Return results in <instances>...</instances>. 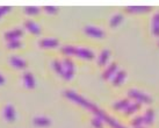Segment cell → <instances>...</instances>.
Masks as SVG:
<instances>
[{
  "mask_svg": "<svg viewBox=\"0 0 159 128\" xmlns=\"http://www.w3.org/2000/svg\"><path fill=\"white\" fill-rule=\"evenodd\" d=\"M131 124H133V126L135 128L139 127V126L143 124V116H136V118H135V119L131 121Z\"/></svg>",
  "mask_w": 159,
  "mask_h": 128,
  "instance_id": "cell-27",
  "label": "cell"
},
{
  "mask_svg": "<svg viewBox=\"0 0 159 128\" xmlns=\"http://www.w3.org/2000/svg\"><path fill=\"white\" fill-rule=\"evenodd\" d=\"M21 41H11V42H7V48L8 49H12V50H15V49H19L21 48Z\"/></svg>",
  "mask_w": 159,
  "mask_h": 128,
  "instance_id": "cell-24",
  "label": "cell"
},
{
  "mask_svg": "<svg viewBox=\"0 0 159 128\" xmlns=\"http://www.w3.org/2000/svg\"><path fill=\"white\" fill-rule=\"evenodd\" d=\"M23 33L20 28H15V29H12V31H8L5 33V40L7 42H11V41H19L21 37H22Z\"/></svg>",
  "mask_w": 159,
  "mask_h": 128,
  "instance_id": "cell-5",
  "label": "cell"
},
{
  "mask_svg": "<svg viewBox=\"0 0 159 128\" xmlns=\"http://www.w3.org/2000/svg\"><path fill=\"white\" fill-rule=\"evenodd\" d=\"M52 68H53V70L56 71L58 75L62 76V73H63L62 61H58V59H53V61H52Z\"/></svg>",
  "mask_w": 159,
  "mask_h": 128,
  "instance_id": "cell-22",
  "label": "cell"
},
{
  "mask_svg": "<svg viewBox=\"0 0 159 128\" xmlns=\"http://www.w3.org/2000/svg\"><path fill=\"white\" fill-rule=\"evenodd\" d=\"M128 96L130 98H133L135 99L137 102H146V104H150L152 102V99H151L150 96H148L145 93L141 92L139 90H136V88H131V90H129L128 92Z\"/></svg>",
  "mask_w": 159,
  "mask_h": 128,
  "instance_id": "cell-2",
  "label": "cell"
},
{
  "mask_svg": "<svg viewBox=\"0 0 159 128\" xmlns=\"http://www.w3.org/2000/svg\"><path fill=\"white\" fill-rule=\"evenodd\" d=\"M9 63H11V65L13 66L14 69H19V70H23L28 65L27 61H25L23 58L19 57V56H12L9 58Z\"/></svg>",
  "mask_w": 159,
  "mask_h": 128,
  "instance_id": "cell-9",
  "label": "cell"
},
{
  "mask_svg": "<svg viewBox=\"0 0 159 128\" xmlns=\"http://www.w3.org/2000/svg\"><path fill=\"white\" fill-rule=\"evenodd\" d=\"M125 76H127V72H125V71H124V70H119L116 73H115L114 78H113V85L117 86V85L122 84V82L124 80Z\"/></svg>",
  "mask_w": 159,
  "mask_h": 128,
  "instance_id": "cell-15",
  "label": "cell"
},
{
  "mask_svg": "<svg viewBox=\"0 0 159 128\" xmlns=\"http://www.w3.org/2000/svg\"><path fill=\"white\" fill-rule=\"evenodd\" d=\"M44 11L48 14L55 15V14L58 13V7H56V6H44Z\"/></svg>",
  "mask_w": 159,
  "mask_h": 128,
  "instance_id": "cell-25",
  "label": "cell"
},
{
  "mask_svg": "<svg viewBox=\"0 0 159 128\" xmlns=\"http://www.w3.org/2000/svg\"><path fill=\"white\" fill-rule=\"evenodd\" d=\"M136 128H143V127H142V126H139V127H136Z\"/></svg>",
  "mask_w": 159,
  "mask_h": 128,
  "instance_id": "cell-30",
  "label": "cell"
},
{
  "mask_svg": "<svg viewBox=\"0 0 159 128\" xmlns=\"http://www.w3.org/2000/svg\"><path fill=\"white\" fill-rule=\"evenodd\" d=\"M152 33L159 36V12H156L152 17Z\"/></svg>",
  "mask_w": 159,
  "mask_h": 128,
  "instance_id": "cell-16",
  "label": "cell"
},
{
  "mask_svg": "<svg viewBox=\"0 0 159 128\" xmlns=\"http://www.w3.org/2000/svg\"><path fill=\"white\" fill-rule=\"evenodd\" d=\"M84 31L86 35L91 36V37H95V39H102L105 36V31L95 26H85Z\"/></svg>",
  "mask_w": 159,
  "mask_h": 128,
  "instance_id": "cell-4",
  "label": "cell"
},
{
  "mask_svg": "<svg viewBox=\"0 0 159 128\" xmlns=\"http://www.w3.org/2000/svg\"><path fill=\"white\" fill-rule=\"evenodd\" d=\"M4 84H5V78H4V76L0 73V86Z\"/></svg>",
  "mask_w": 159,
  "mask_h": 128,
  "instance_id": "cell-29",
  "label": "cell"
},
{
  "mask_svg": "<svg viewBox=\"0 0 159 128\" xmlns=\"http://www.w3.org/2000/svg\"><path fill=\"white\" fill-rule=\"evenodd\" d=\"M25 27H26V29L30 34H33V35H36L39 36L41 35V27L36 23L35 21H31V20H27V21H25Z\"/></svg>",
  "mask_w": 159,
  "mask_h": 128,
  "instance_id": "cell-10",
  "label": "cell"
},
{
  "mask_svg": "<svg viewBox=\"0 0 159 128\" xmlns=\"http://www.w3.org/2000/svg\"><path fill=\"white\" fill-rule=\"evenodd\" d=\"M39 45L41 48L44 49L56 48L59 45V41L57 39H53V37H45V39H42V40L39 41Z\"/></svg>",
  "mask_w": 159,
  "mask_h": 128,
  "instance_id": "cell-7",
  "label": "cell"
},
{
  "mask_svg": "<svg viewBox=\"0 0 159 128\" xmlns=\"http://www.w3.org/2000/svg\"><path fill=\"white\" fill-rule=\"evenodd\" d=\"M22 82L25 88H27L28 90H33L36 86L35 77H34V75L31 72H28V71L22 75Z\"/></svg>",
  "mask_w": 159,
  "mask_h": 128,
  "instance_id": "cell-6",
  "label": "cell"
},
{
  "mask_svg": "<svg viewBox=\"0 0 159 128\" xmlns=\"http://www.w3.org/2000/svg\"><path fill=\"white\" fill-rule=\"evenodd\" d=\"M153 116H155V111L152 108H148L143 116V122L146 125H151L153 122Z\"/></svg>",
  "mask_w": 159,
  "mask_h": 128,
  "instance_id": "cell-18",
  "label": "cell"
},
{
  "mask_svg": "<svg viewBox=\"0 0 159 128\" xmlns=\"http://www.w3.org/2000/svg\"><path fill=\"white\" fill-rule=\"evenodd\" d=\"M23 12L29 17H35V15H39L41 13V8L37 6H27L23 8Z\"/></svg>",
  "mask_w": 159,
  "mask_h": 128,
  "instance_id": "cell-17",
  "label": "cell"
},
{
  "mask_svg": "<svg viewBox=\"0 0 159 128\" xmlns=\"http://www.w3.org/2000/svg\"><path fill=\"white\" fill-rule=\"evenodd\" d=\"M129 13H139V12H149L151 11V6H128L125 8Z\"/></svg>",
  "mask_w": 159,
  "mask_h": 128,
  "instance_id": "cell-14",
  "label": "cell"
},
{
  "mask_svg": "<svg viewBox=\"0 0 159 128\" xmlns=\"http://www.w3.org/2000/svg\"><path fill=\"white\" fill-rule=\"evenodd\" d=\"M62 65H63L62 77L64 79L70 80L71 78L73 77V75H75V63H73V61L70 59V58H65V59L62 61Z\"/></svg>",
  "mask_w": 159,
  "mask_h": 128,
  "instance_id": "cell-1",
  "label": "cell"
},
{
  "mask_svg": "<svg viewBox=\"0 0 159 128\" xmlns=\"http://www.w3.org/2000/svg\"><path fill=\"white\" fill-rule=\"evenodd\" d=\"M92 125L95 128H102V127H103L102 121H101V119H100V118H94V119H92Z\"/></svg>",
  "mask_w": 159,
  "mask_h": 128,
  "instance_id": "cell-28",
  "label": "cell"
},
{
  "mask_svg": "<svg viewBox=\"0 0 159 128\" xmlns=\"http://www.w3.org/2000/svg\"><path fill=\"white\" fill-rule=\"evenodd\" d=\"M111 57V50L109 49H103L101 53H100V56L98 58V64L99 65H105L108 59Z\"/></svg>",
  "mask_w": 159,
  "mask_h": 128,
  "instance_id": "cell-13",
  "label": "cell"
},
{
  "mask_svg": "<svg viewBox=\"0 0 159 128\" xmlns=\"http://www.w3.org/2000/svg\"><path fill=\"white\" fill-rule=\"evenodd\" d=\"M33 125L37 128H43V127H49L51 125V120L49 119L48 116H44V115H39V116H35L33 119Z\"/></svg>",
  "mask_w": 159,
  "mask_h": 128,
  "instance_id": "cell-8",
  "label": "cell"
},
{
  "mask_svg": "<svg viewBox=\"0 0 159 128\" xmlns=\"http://www.w3.org/2000/svg\"><path fill=\"white\" fill-rule=\"evenodd\" d=\"M117 71H119V65H117L115 62L111 63L109 66L107 68L106 70L103 71V73H102V78H103V79H108V78H111L114 73H116Z\"/></svg>",
  "mask_w": 159,
  "mask_h": 128,
  "instance_id": "cell-12",
  "label": "cell"
},
{
  "mask_svg": "<svg viewBox=\"0 0 159 128\" xmlns=\"http://www.w3.org/2000/svg\"><path fill=\"white\" fill-rule=\"evenodd\" d=\"M75 55L78 56V57L85 58V59H93L94 58V53L91 49L87 48H78V47H75Z\"/></svg>",
  "mask_w": 159,
  "mask_h": 128,
  "instance_id": "cell-11",
  "label": "cell"
},
{
  "mask_svg": "<svg viewBox=\"0 0 159 128\" xmlns=\"http://www.w3.org/2000/svg\"><path fill=\"white\" fill-rule=\"evenodd\" d=\"M12 11L11 6H0V19L2 18L4 15H6L7 13H9Z\"/></svg>",
  "mask_w": 159,
  "mask_h": 128,
  "instance_id": "cell-26",
  "label": "cell"
},
{
  "mask_svg": "<svg viewBox=\"0 0 159 128\" xmlns=\"http://www.w3.org/2000/svg\"><path fill=\"white\" fill-rule=\"evenodd\" d=\"M75 47H73V45H64L62 48V53L67 55V56L75 55Z\"/></svg>",
  "mask_w": 159,
  "mask_h": 128,
  "instance_id": "cell-23",
  "label": "cell"
},
{
  "mask_svg": "<svg viewBox=\"0 0 159 128\" xmlns=\"http://www.w3.org/2000/svg\"><path fill=\"white\" fill-rule=\"evenodd\" d=\"M2 114H4V118L7 122H14L16 120V111H15V107L12 104H7L4 107Z\"/></svg>",
  "mask_w": 159,
  "mask_h": 128,
  "instance_id": "cell-3",
  "label": "cell"
},
{
  "mask_svg": "<svg viewBox=\"0 0 159 128\" xmlns=\"http://www.w3.org/2000/svg\"><path fill=\"white\" fill-rule=\"evenodd\" d=\"M129 104H130V100H129L128 98H124V99H121V100L115 102L114 105H113V107L117 111H122V110L124 111L125 108H127V106H128Z\"/></svg>",
  "mask_w": 159,
  "mask_h": 128,
  "instance_id": "cell-19",
  "label": "cell"
},
{
  "mask_svg": "<svg viewBox=\"0 0 159 128\" xmlns=\"http://www.w3.org/2000/svg\"><path fill=\"white\" fill-rule=\"evenodd\" d=\"M139 107H141V104H139V102H134V104H129L128 106H127V108L124 110V113H125V114H128V115L133 114L134 112H136Z\"/></svg>",
  "mask_w": 159,
  "mask_h": 128,
  "instance_id": "cell-21",
  "label": "cell"
},
{
  "mask_svg": "<svg viewBox=\"0 0 159 128\" xmlns=\"http://www.w3.org/2000/svg\"><path fill=\"white\" fill-rule=\"evenodd\" d=\"M122 21H123V14L116 13L115 15L111 17V21H109V25H111V27H117Z\"/></svg>",
  "mask_w": 159,
  "mask_h": 128,
  "instance_id": "cell-20",
  "label": "cell"
}]
</instances>
